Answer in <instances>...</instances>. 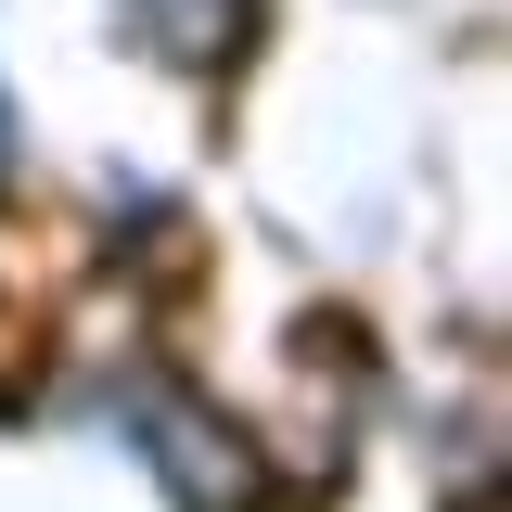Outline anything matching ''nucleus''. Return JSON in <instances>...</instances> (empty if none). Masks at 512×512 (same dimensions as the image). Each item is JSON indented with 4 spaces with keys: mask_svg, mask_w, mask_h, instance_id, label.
Wrapping results in <instances>:
<instances>
[{
    "mask_svg": "<svg viewBox=\"0 0 512 512\" xmlns=\"http://www.w3.org/2000/svg\"><path fill=\"white\" fill-rule=\"evenodd\" d=\"M128 13H141V26H154V39H167V52H231V26H244V0H128Z\"/></svg>",
    "mask_w": 512,
    "mask_h": 512,
    "instance_id": "obj_1",
    "label": "nucleus"
}]
</instances>
